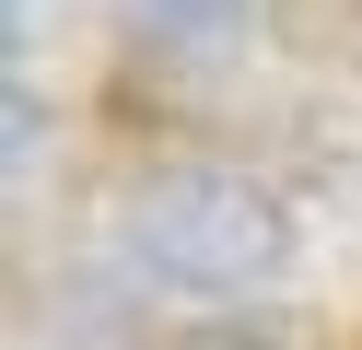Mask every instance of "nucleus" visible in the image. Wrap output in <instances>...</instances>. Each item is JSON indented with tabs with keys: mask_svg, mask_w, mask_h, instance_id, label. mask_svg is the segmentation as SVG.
Masks as SVG:
<instances>
[{
	"mask_svg": "<svg viewBox=\"0 0 362 350\" xmlns=\"http://www.w3.org/2000/svg\"><path fill=\"white\" fill-rule=\"evenodd\" d=\"M129 245L175 292H257L292 257V210H281V187L234 175V163H164L129 187Z\"/></svg>",
	"mask_w": 362,
	"mask_h": 350,
	"instance_id": "obj_1",
	"label": "nucleus"
},
{
	"mask_svg": "<svg viewBox=\"0 0 362 350\" xmlns=\"http://www.w3.org/2000/svg\"><path fill=\"white\" fill-rule=\"evenodd\" d=\"M129 35L152 47V59H222V47L257 23V0H117Z\"/></svg>",
	"mask_w": 362,
	"mask_h": 350,
	"instance_id": "obj_2",
	"label": "nucleus"
},
{
	"mask_svg": "<svg viewBox=\"0 0 362 350\" xmlns=\"http://www.w3.org/2000/svg\"><path fill=\"white\" fill-rule=\"evenodd\" d=\"M281 12L292 47H315V59H339V47H362V0H269Z\"/></svg>",
	"mask_w": 362,
	"mask_h": 350,
	"instance_id": "obj_3",
	"label": "nucleus"
}]
</instances>
